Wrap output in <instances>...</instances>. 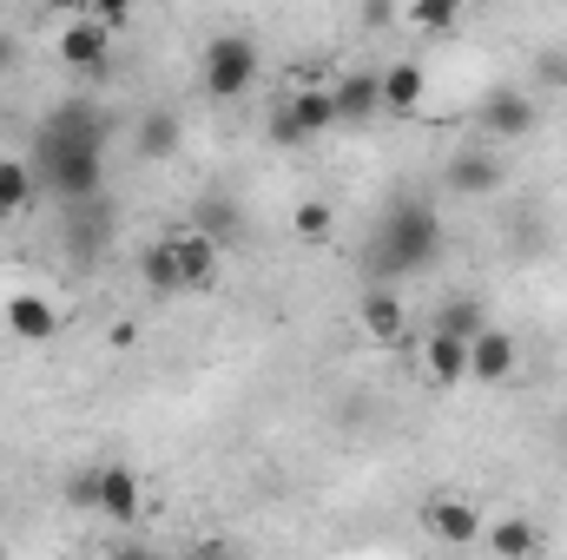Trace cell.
<instances>
[{
	"label": "cell",
	"instance_id": "1",
	"mask_svg": "<svg viewBox=\"0 0 567 560\" xmlns=\"http://www.w3.org/2000/svg\"><path fill=\"white\" fill-rule=\"evenodd\" d=\"M40 178L60 191V198H73V205H86L93 191H100V178H106V152H100V120L80 106V113H60L47 133H40Z\"/></svg>",
	"mask_w": 567,
	"mask_h": 560
},
{
	"label": "cell",
	"instance_id": "2",
	"mask_svg": "<svg viewBox=\"0 0 567 560\" xmlns=\"http://www.w3.org/2000/svg\"><path fill=\"white\" fill-rule=\"evenodd\" d=\"M435 251H442V218H435V205L396 198L390 218H383V238H377V271L410 278V271H423Z\"/></svg>",
	"mask_w": 567,
	"mask_h": 560
},
{
	"label": "cell",
	"instance_id": "3",
	"mask_svg": "<svg viewBox=\"0 0 567 560\" xmlns=\"http://www.w3.org/2000/svg\"><path fill=\"white\" fill-rule=\"evenodd\" d=\"M198 80H205L212 100H245V93L258 86V40H251V33H218V40L205 46Z\"/></svg>",
	"mask_w": 567,
	"mask_h": 560
},
{
	"label": "cell",
	"instance_id": "4",
	"mask_svg": "<svg viewBox=\"0 0 567 560\" xmlns=\"http://www.w3.org/2000/svg\"><path fill=\"white\" fill-rule=\"evenodd\" d=\"M330 126H337V93L330 86H297L271 113V139L278 145H310V139H323Z\"/></svg>",
	"mask_w": 567,
	"mask_h": 560
},
{
	"label": "cell",
	"instance_id": "5",
	"mask_svg": "<svg viewBox=\"0 0 567 560\" xmlns=\"http://www.w3.org/2000/svg\"><path fill=\"white\" fill-rule=\"evenodd\" d=\"M423 528L442 541V548H475L488 521H482V508H468L462 495H429L423 501Z\"/></svg>",
	"mask_w": 567,
	"mask_h": 560
},
{
	"label": "cell",
	"instance_id": "6",
	"mask_svg": "<svg viewBox=\"0 0 567 560\" xmlns=\"http://www.w3.org/2000/svg\"><path fill=\"white\" fill-rule=\"evenodd\" d=\"M53 53H60L73 73H93V66H106V53H113V27H106L100 13H73L66 33L53 40Z\"/></svg>",
	"mask_w": 567,
	"mask_h": 560
},
{
	"label": "cell",
	"instance_id": "7",
	"mask_svg": "<svg viewBox=\"0 0 567 560\" xmlns=\"http://www.w3.org/2000/svg\"><path fill=\"white\" fill-rule=\"evenodd\" d=\"M515 363H522V350H515V336H508V330L482 323V330L468 336V376H475V383H508V376H515Z\"/></svg>",
	"mask_w": 567,
	"mask_h": 560
},
{
	"label": "cell",
	"instance_id": "8",
	"mask_svg": "<svg viewBox=\"0 0 567 560\" xmlns=\"http://www.w3.org/2000/svg\"><path fill=\"white\" fill-rule=\"evenodd\" d=\"M482 126H488V139H528L535 133V100L522 86H495L482 100Z\"/></svg>",
	"mask_w": 567,
	"mask_h": 560
},
{
	"label": "cell",
	"instance_id": "9",
	"mask_svg": "<svg viewBox=\"0 0 567 560\" xmlns=\"http://www.w3.org/2000/svg\"><path fill=\"white\" fill-rule=\"evenodd\" d=\"M100 515H106V521H140L145 515V488L126 462H106V468H100Z\"/></svg>",
	"mask_w": 567,
	"mask_h": 560
},
{
	"label": "cell",
	"instance_id": "10",
	"mask_svg": "<svg viewBox=\"0 0 567 560\" xmlns=\"http://www.w3.org/2000/svg\"><path fill=\"white\" fill-rule=\"evenodd\" d=\"M442 185H449L455 198H488V191L502 185V158H495V152H455L449 172H442Z\"/></svg>",
	"mask_w": 567,
	"mask_h": 560
},
{
	"label": "cell",
	"instance_id": "11",
	"mask_svg": "<svg viewBox=\"0 0 567 560\" xmlns=\"http://www.w3.org/2000/svg\"><path fill=\"white\" fill-rule=\"evenodd\" d=\"M423 376L429 383H442V390L462 383V376H468V336H455V330L435 323V330L423 336Z\"/></svg>",
	"mask_w": 567,
	"mask_h": 560
},
{
	"label": "cell",
	"instance_id": "12",
	"mask_svg": "<svg viewBox=\"0 0 567 560\" xmlns=\"http://www.w3.org/2000/svg\"><path fill=\"white\" fill-rule=\"evenodd\" d=\"M357 317H363V336L370 343H403V330H410V317H403V297L396 290H363V303H357Z\"/></svg>",
	"mask_w": 567,
	"mask_h": 560
},
{
	"label": "cell",
	"instance_id": "13",
	"mask_svg": "<svg viewBox=\"0 0 567 560\" xmlns=\"http://www.w3.org/2000/svg\"><path fill=\"white\" fill-rule=\"evenodd\" d=\"M172 251H178L185 290H212V278H218V238H212V231H178Z\"/></svg>",
	"mask_w": 567,
	"mask_h": 560
},
{
	"label": "cell",
	"instance_id": "14",
	"mask_svg": "<svg viewBox=\"0 0 567 560\" xmlns=\"http://www.w3.org/2000/svg\"><path fill=\"white\" fill-rule=\"evenodd\" d=\"M7 330H13L20 343H53L60 317H53V303H47V297L20 290V297H7Z\"/></svg>",
	"mask_w": 567,
	"mask_h": 560
},
{
	"label": "cell",
	"instance_id": "15",
	"mask_svg": "<svg viewBox=\"0 0 567 560\" xmlns=\"http://www.w3.org/2000/svg\"><path fill=\"white\" fill-rule=\"evenodd\" d=\"M330 93H337V120H370V113H383V73H343Z\"/></svg>",
	"mask_w": 567,
	"mask_h": 560
},
{
	"label": "cell",
	"instance_id": "16",
	"mask_svg": "<svg viewBox=\"0 0 567 560\" xmlns=\"http://www.w3.org/2000/svg\"><path fill=\"white\" fill-rule=\"evenodd\" d=\"M140 278H145V290H152V297H192V290H185V271H178V251H172V238L145 245Z\"/></svg>",
	"mask_w": 567,
	"mask_h": 560
},
{
	"label": "cell",
	"instance_id": "17",
	"mask_svg": "<svg viewBox=\"0 0 567 560\" xmlns=\"http://www.w3.org/2000/svg\"><path fill=\"white\" fill-rule=\"evenodd\" d=\"M423 93H429V73L416 60H396V66L383 73V106H390V113H416Z\"/></svg>",
	"mask_w": 567,
	"mask_h": 560
},
{
	"label": "cell",
	"instance_id": "18",
	"mask_svg": "<svg viewBox=\"0 0 567 560\" xmlns=\"http://www.w3.org/2000/svg\"><path fill=\"white\" fill-rule=\"evenodd\" d=\"M27 205H33V165L0 158V218H13V211H27Z\"/></svg>",
	"mask_w": 567,
	"mask_h": 560
},
{
	"label": "cell",
	"instance_id": "19",
	"mask_svg": "<svg viewBox=\"0 0 567 560\" xmlns=\"http://www.w3.org/2000/svg\"><path fill=\"white\" fill-rule=\"evenodd\" d=\"M140 152L145 158H165V152H178V113H145L140 120Z\"/></svg>",
	"mask_w": 567,
	"mask_h": 560
},
{
	"label": "cell",
	"instance_id": "20",
	"mask_svg": "<svg viewBox=\"0 0 567 560\" xmlns=\"http://www.w3.org/2000/svg\"><path fill=\"white\" fill-rule=\"evenodd\" d=\"M482 541H488L495 554H535V548H542V535H535L528 521H495V528H482Z\"/></svg>",
	"mask_w": 567,
	"mask_h": 560
},
{
	"label": "cell",
	"instance_id": "21",
	"mask_svg": "<svg viewBox=\"0 0 567 560\" xmlns=\"http://www.w3.org/2000/svg\"><path fill=\"white\" fill-rule=\"evenodd\" d=\"M435 323H442V330H455V336H475V330H482L488 317H482V303H475V297H449Z\"/></svg>",
	"mask_w": 567,
	"mask_h": 560
},
{
	"label": "cell",
	"instance_id": "22",
	"mask_svg": "<svg viewBox=\"0 0 567 560\" xmlns=\"http://www.w3.org/2000/svg\"><path fill=\"white\" fill-rule=\"evenodd\" d=\"M455 13H462L455 0H416V7H410V20H416L423 33H449V27H455Z\"/></svg>",
	"mask_w": 567,
	"mask_h": 560
},
{
	"label": "cell",
	"instance_id": "23",
	"mask_svg": "<svg viewBox=\"0 0 567 560\" xmlns=\"http://www.w3.org/2000/svg\"><path fill=\"white\" fill-rule=\"evenodd\" d=\"M330 225H337V218H330V205H323V198H310V205H297V238H303V245H317V238H330Z\"/></svg>",
	"mask_w": 567,
	"mask_h": 560
},
{
	"label": "cell",
	"instance_id": "24",
	"mask_svg": "<svg viewBox=\"0 0 567 560\" xmlns=\"http://www.w3.org/2000/svg\"><path fill=\"white\" fill-rule=\"evenodd\" d=\"M66 501H73V508H93V515H100V468L73 475V481H66Z\"/></svg>",
	"mask_w": 567,
	"mask_h": 560
},
{
	"label": "cell",
	"instance_id": "25",
	"mask_svg": "<svg viewBox=\"0 0 567 560\" xmlns=\"http://www.w3.org/2000/svg\"><path fill=\"white\" fill-rule=\"evenodd\" d=\"M86 13H100V20H106V27H113V33H120V27H126V20H133V0H93V7H86Z\"/></svg>",
	"mask_w": 567,
	"mask_h": 560
},
{
	"label": "cell",
	"instance_id": "26",
	"mask_svg": "<svg viewBox=\"0 0 567 560\" xmlns=\"http://www.w3.org/2000/svg\"><path fill=\"white\" fill-rule=\"evenodd\" d=\"M396 20V0H363V27H390Z\"/></svg>",
	"mask_w": 567,
	"mask_h": 560
},
{
	"label": "cell",
	"instance_id": "27",
	"mask_svg": "<svg viewBox=\"0 0 567 560\" xmlns=\"http://www.w3.org/2000/svg\"><path fill=\"white\" fill-rule=\"evenodd\" d=\"M47 7H53V13H86L93 0H47Z\"/></svg>",
	"mask_w": 567,
	"mask_h": 560
},
{
	"label": "cell",
	"instance_id": "28",
	"mask_svg": "<svg viewBox=\"0 0 567 560\" xmlns=\"http://www.w3.org/2000/svg\"><path fill=\"white\" fill-rule=\"evenodd\" d=\"M13 66V33H0V73Z\"/></svg>",
	"mask_w": 567,
	"mask_h": 560
},
{
	"label": "cell",
	"instance_id": "29",
	"mask_svg": "<svg viewBox=\"0 0 567 560\" xmlns=\"http://www.w3.org/2000/svg\"><path fill=\"white\" fill-rule=\"evenodd\" d=\"M455 7H462V0H455Z\"/></svg>",
	"mask_w": 567,
	"mask_h": 560
},
{
	"label": "cell",
	"instance_id": "30",
	"mask_svg": "<svg viewBox=\"0 0 567 560\" xmlns=\"http://www.w3.org/2000/svg\"><path fill=\"white\" fill-rule=\"evenodd\" d=\"M0 7H7V0H0Z\"/></svg>",
	"mask_w": 567,
	"mask_h": 560
}]
</instances>
